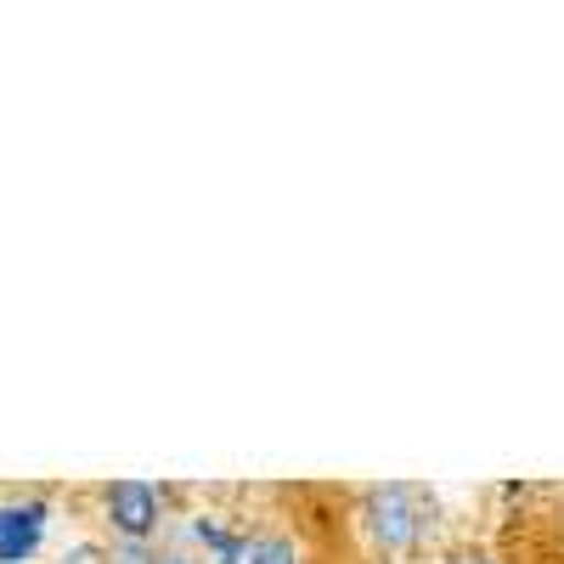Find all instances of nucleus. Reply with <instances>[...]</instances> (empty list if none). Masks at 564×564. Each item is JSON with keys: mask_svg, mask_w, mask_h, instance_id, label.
Listing matches in <instances>:
<instances>
[{"mask_svg": "<svg viewBox=\"0 0 564 564\" xmlns=\"http://www.w3.org/2000/svg\"><path fill=\"white\" fill-rule=\"evenodd\" d=\"M361 520H367V536L384 553H412L423 531L435 525V502L412 486H372L361 502Z\"/></svg>", "mask_w": 564, "mask_h": 564, "instance_id": "f257e3e1", "label": "nucleus"}, {"mask_svg": "<svg viewBox=\"0 0 564 564\" xmlns=\"http://www.w3.org/2000/svg\"><path fill=\"white\" fill-rule=\"evenodd\" d=\"M108 520L124 542H148L159 531V491L141 480H119L108 486Z\"/></svg>", "mask_w": 564, "mask_h": 564, "instance_id": "f03ea898", "label": "nucleus"}, {"mask_svg": "<svg viewBox=\"0 0 564 564\" xmlns=\"http://www.w3.org/2000/svg\"><path fill=\"white\" fill-rule=\"evenodd\" d=\"M45 531V502L29 508H0V564H29Z\"/></svg>", "mask_w": 564, "mask_h": 564, "instance_id": "7ed1b4c3", "label": "nucleus"}, {"mask_svg": "<svg viewBox=\"0 0 564 564\" xmlns=\"http://www.w3.org/2000/svg\"><path fill=\"white\" fill-rule=\"evenodd\" d=\"M249 564H300V547L289 536H260L249 547Z\"/></svg>", "mask_w": 564, "mask_h": 564, "instance_id": "20e7f679", "label": "nucleus"}, {"mask_svg": "<svg viewBox=\"0 0 564 564\" xmlns=\"http://www.w3.org/2000/svg\"><path fill=\"white\" fill-rule=\"evenodd\" d=\"M113 564H159V558L148 553V542H119L113 547Z\"/></svg>", "mask_w": 564, "mask_h": 564, "instance_id": "39448f33", "label": "nucleus"}, {"mask_svg": "<svg viewBox=\"0 0 564 564\" xmlns=\"http://www.w3.org/2000/svg\"><path fill=\"white\" fill-rule=\"evenodd\" d=\"M446 564H491V558H486V553H480V547H457V553H452V558H446Z\"/></svg>", "mask_w": 564, "mask_h": 564, "instance_id": "423d86ee", "label": "nucleus"}, {"mask_svg": "<svg viewBox=\"0 0 564 564\" xmlns=\"http://www.w3.org/2000/svg\"><path fill=\"white\" fill-rule=\"evenodd\" d=\"M97 558H102L97 547H74V553H68V564H97Z\"/></svg>", "mask_w": 564, "mask_h": 564, "instance_id": "0eeeda50", "label": "nucleus"}, {"mask_svg": "<svg viewBox=\"0 0 564 564\" xmlns=\"http://www.w3.org/2000/svg\"><path fill=\"white\" fill-rule=\"evenodd\" d=\"M159 564H193V558H181V553H164V558H159Z\"/></svg>", "mask_w": 564, "mask_h": 564, "instance_id": "6e6552de", "label": "nucleus"}]
</instances>
